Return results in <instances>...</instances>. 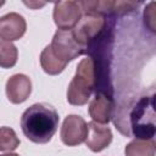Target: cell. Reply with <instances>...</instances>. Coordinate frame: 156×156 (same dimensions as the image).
I'll use <instances>...</instances> for the list:
<instances>
[{"label": "cell", "mask_w": 156, "mask_h": 156, "mask_svg": "<svg viewBox=\"0 0 156 156\" xmlns=\"http://www.w3.org/2000/svg\"><path fill=\"white\" fill-rule=\"evenodd\" d=\"M32 93V82L29 77L22 73L11 76L6 82V96L12 104L24 102Z\"/></svg>", "instance_id": "30bf717a"}, {"label": "cell", "mask_w": 156, "mask_h": 156, "mask_svg": "<svg viewBox=\"0 0 156 156\" xmlns=\"http://www.w3.org/2000/svg\"><path fill=\"white\" fill-rule=\"evenodd\" d=\"M26 29V20L20 13L10 12L0 17V39L5 41H13L22 38Z\"/></svg>", "instance_id": "9c48e42d"}, {"label": "cell", "mask_w": 156, "mask_h": 156, "mask_svg": "<svg viewBox=\"0 0 156 156\" xmlns=\"http://www.w3.org/2000/svg\"><path fill=\"white\" fill-rule=\"evenodd\" d=\"M113 99L112 94L107 91H96L95 98L89 105V115L93 122L99 124H106L110 122L113 112Z\"/></svg>", "instance_id": "ba28073f"}, {"label": "cell", "mask_w": 156, "mask_h": 156, "mask_svg": "<svg viewBox=\"0 0 156 156\" xmlns=\"http://www.w3.org/2000/svg\"><path fill=\"white\" fill-rule=\"evenodd\" d=\"M58 113L49 104H34L21 117L23 134L33 143L45 144L54 136L58 126Z\"/></svg>", "instance_id": "6da1fadb"}, {"label": "cell", "mask_w": 156, "mask_h": 156, "mask_svg": "<svg viewBox=\"0 0 156 156\" xmlns=\"http://www.w3.org/2000/svg\"><path fill=\"white\" fill-rule=\"evenodd\" d=\"M0 156H20V155H17V154H12V152H10V154H4V155H0Z\"/></svg>", "instance_id": "e0dca14e"}, {"label": "cell", "mask_w": 156, "mask_h": 156, "mask_svg": "<svg viewBox=\"0 0 156 156\" xmlns=\"http://www.w3.org/2000/svg\"><path fill=\"white\" fill-rule=\"evenodd\" d=\"M4 4H5V2H4V1H0V7H1V6H2V5H4Z\"/></svg>", "instance_id": "ac0fdd59"}, {"label": "cell", "mask_w": 156, "mask_h": 156, "mask_svg": "<svg viewBox=\"0 0 156 156\" xmlns=\"http://www.w3.org/2000/svg\"><path fill=\"white\" fill-rule=\"evenodd\" d=\"M20 145L16 132L10 127H0V151H12Z\"/></svg>", "instance_id": "9a60e30c"}, {"label": "cell", "mask_w": 156, "mask_h": 156, "mask_svg": "<svg viewBox=\"0 0 156 156\" xmlns=\"http://www.w3.org/2000/svg\"><path fill=\"white\" fill-rule=\"evenodd\" d=\"M96 87L95 65L91 57L83 58L67 89V101L71 105L82 106L88 102Z\"/></svg>", "instance_id": "7a4b0ae2"}, {"label": "cell", "mask_w": 156, "mask_h": 156, "mask_svg": "<svg viewBox=\"0 0 156 156\" xmlns=\"http://www.w3.org/2000/svg\"><path fill=\"white\" fill-rule=\"evenodd\" d=\"M107 28H110V24L106 21V16L94 12H83L78 23L72 28V32L78 43L87 51V48L104 34Z\"/></svg>", "instance_id": "277c9868"}, {"label": "cell", "mask_w": 156, "mask_h": 156, "mask_svg": "<svg viewBox=\"0 0 156 156\" xmlns=\"http://www.w3.org/2000/svg\"><path fill=\"white\" fill-rule=\"evenodd\" d=\"M112 141V132L108 127L99 124L96 122L88 123V133L85 138L87 146L94 151L100 152L106 149Z\"/></svg>", "instance_id": "8fae6325"}, {"label": "cell", "mask_w": 156, "mask_h": 156, "mask_svg": "<svg viewBox=\"0 0 156 156\" xmlns=\"http://www.w3.org/2000/svg\"><path fill=\"white\" fill-rule=\"evenodd\" d=\"M155 95L141 96L129 113L132 134L136 139H152L156 132L155 126Z\"/></svg>", "instance_id": "3957f363"}, {"label": "cell", "mask_w": 156, "mask_h": 156, "mask_svg": "<svg viewBox=\"0 0 156 156\" xmlns=\"http://www.w3.org/2000/svg\"><path fill=\"white\" fill-rule=\"evenodd\" d=\"M50 48L54 55L66 65L85 54V49L78 43L72 29H58L52 38Z\"/></svg>", "instance_id": "5b68a950"}, {"label": "cell", "mask_w": 156, "mask_h": 156, "mask_svg": "<svg viewBox=\"0 0 156 156\" xmlns=\"http://www.w3.org/2000/svg\"><path fill=\"white\" fill-rule=\"evenodd\" d=\"M26 5H28V6H34V7H40V6H44L45 4L44 2H39V4H32V2H24Z\"/></svg>", "instance_id": "2e32d148"}, {"label": "cell", "mask_w": 156, "mask_h": 156, "mask_svg": "<svg viewBox=\"0 0 156 156\" xmlns=\"http://www.w3.org/2000/svg\"><path fill=\"white\" fill-rule=\"evenodd\" d=\"M88 124L78 115H68L61 127V140L68 146H76L85 141Z\"/></svg>", "instance_id": "8992f818"}, {"label": "cell", "mask_w": 156, "mask_h": 156, "mask_svg": "<svg viewBox=\"0 0 156 156\" xmlns=\"http://www.w3.org/2000/svg\"><path fill=\"white\" fill-rule=\"evenodd\" d=\"M18 51L11 41L0 40V67L11 68L17 62Z\"/></svg>", "instance_id": "5bb4252c"}, {"label": "cell", "mask_w": 156, "mask_h": 156, "mask_svg": "<svg viewBox=\"0 0 156 156\" xmlns=\"http://www.w3.org/2000/svg\"><path fill=\"white\" fill-rule=\"evenodd\" d=\"M83 12L79 1H58L54 7V21L58 29H72Z\"/></svg>", "instance_id": "52a82bcc"}, {"label": "cell", "mask_w": 156, "mask_h": 156, "mask_svg": "<svg viewBox=\"0 0 156 156\" xmlns=\"http://www.w3.org/2000/svg\"><path fill=\"white\" fill-rule=\"evenodd\" d=\"M40 65H41V68L48 74H51V76H56V74L61 73L66 67V63L60 61L54 55V52L51 51L50 45H48L41 51V54H40Z\"/></svg>", "instance_id": "4fadbf2b"}, {"label": "cell", "mask_w": 156, "mask_h": 156, "mask_svg": "<svg viewBox=\"0 0 156 156\" xmlns=\"http://www.w3.org/2000/svg\"><path fill=\"white\" fill-rule=\"evenodd\" d=\"M156 144L154 139H134L124 149L126 156H155Z\"/></svg>", "instance_id": "7c38bea8"}]
</instances>
